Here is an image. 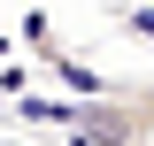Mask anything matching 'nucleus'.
Instances as JSON below:
<instances>
[{
    "label": "nucleus",
    "mask_w": 154,
    "mask_h": 146,
    "mask_svg": "<svg viewBox=\"0 0 154 146\" xmlns=\"http://www.w3.org/2000/svg\"><path fill=\"white\" fill-rule=\"evenodd\" d=\"M139 100H146V108H154V85H146V92H139Z\"/></svg>",
    "instance_id": "2"
},
{
    "label": "nucleus",
    "mask_w": 154,
    "mask_h": 146,
    "mask_svg": "<svg viewBox=\"0 0 154 146\" xmlns=\"http://www.w3.org/2000/svg\"><path fill=\"white\" fill-rule=\"evenodd\" d=\"M0 54H8V31H0Z\"/></svg>",
    "instance_id": "3"
},
{
    "label": "nucleus",
    "mask_w": 154,
    "mask_h": 146,
    "mask_svg": "<svg viewBox=\"0 0 154 146\" xmlns=\"http://www.w3.org/2000/svg\"><path fill=\"white\" fill-rule=\"evenodd\" d=\"M123 31H131V38H154V8H131V16H123Z\"/></svg>",
    "instance_id": "1"
}]
</instances>
